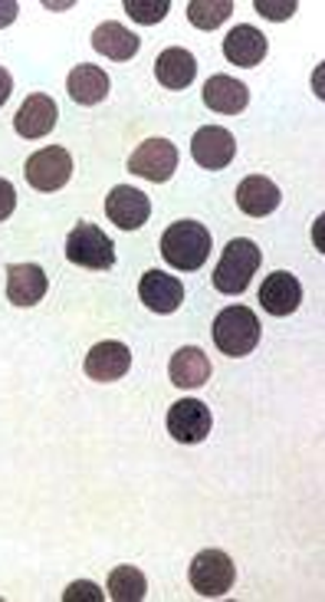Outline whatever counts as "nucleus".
Returning a JSON list of instances; mask_svg holds the SVG:
<instances>
[{"mask_svg":"<svg viewBox=\"0 0 325 602\" xmlns=\"http://www.w3.org/2000/svg\"><path fill=\"white\" fill-rule=\"evenodd\" d=\"M211 231L201 221H177L162 234V258L174 270H201L211 258Z\"/></svg>","mask_w":325,"mask_h":602,"instance_id":"f257e3e1","label":"nucleus"},{"mask_svg":"<svg viewBox=\"0 0 325 602\" xmlns=\"http://www.w3.org/2000/svg\"><path fill=\"white\" fill-rule=\"evenodd\" d=\"M260 260H263V254H260V248L250 238L231 241L224 248V254H221V263L214 267V287L221 293H227V297H241L250 287V280L256 277Z\"/></svg>","mask_w":325,"mask_h":602,"instance_id":"f03ea898","label":"nucleus"},{"mask_svg":"<svg viewBox=\"0 0 325 602\" xmlns=\"http://www.w3.org/2000/svg\"><path fill=\"white\" fill-rule=\"evenodd\" d=\"M214 343L224 355L231 359H241V355H250L256 343H260V320L250 307H227L217 313L214 320Z\"/></svg>","mask_w":325,"mask_h":602,"instance_id":"7ed1b4c3","label":"nucleus"},{"mask_svg":"<svg viewBox=\"0 0 325 602\" xmlns=\"http://www.w3.org/2000/svg\"><path fill=\"white\" fill-rule=\"evenodd\" d=\"M187 580L194 586L197 596L204 600H221L234 590L237 583V566L234 560L224 553V550H201L194 560H191V570H187Z\"/></svg>","mask_w":325,"mask_h":602,"instance_id":"20e7f679","label":"nucleus"},{"mask_svg":"<svg viewBox=\"0 0 325 602\" xmlns=\"http://www.w3.org/2000/svg\"><path fill=\"white\" fill-rule=\"evenodd\" d=\"M67 260L85 270H109L115 263V244L112 238H105L102 228L82 221L67 238Z\"/></svg>","mask_w":325,"mask_h":602,"instance_id":"39448f33","label":"nucleus"},{"mask_svg":"<svg viewBox=\"0 0 325 602\" xmlns=\"http://www.w3.org/2000/svg\"><path fill=\"white\" fill-rule=\"evenodd\" d=\"M23 174H27V181H30L37 191H43V194L60 191V188H67L70 178H73V155H70L67 149H60V146H47V149H40V152H33V155L27 159Z\"/></svg>","mask_w":325,"mask_h":602,"instance_id":"423d86ee","label":"nucleus"},{"mask_svg":"<svg viewBox=\"0 0 325 602\" xmlns=\"http://www.w3.org/2000/svg\"><path fill=\"white\" fill-rule=\"evenodd\" d=\"M211 409L201 399H181L167 409V434L181 444H201L211 434Z\"/></svg>","mask_w":325,"mask_h":602,"instance_id":"0eeeda50","label":"nucleus"},{"mask_svg":"<svg viewBox=\"0 0 325 602\" xmlns=\"http://www.w3.org/2000/svg\"><path fill=\"white\" fill-rule=\"evenodd\" d=\"M191 155H194V162H197L201 169L221 172V169H227V165L234 162L237 142H234V136H231L224 126H204V129H197L194 139H191Z\"/></svg>","mask_w":325,"mask_h":602,"instance_id":"6e6552de","label":"nucleus"},{"mask_svg":"<svg viewBox=\"0 0 325 602\" xmlns=\"http://www.w3.org/2000/svg\"><path fill=\"white\" fill-rule=\"evenodd\" d=\"M105 214L115 228L122 231H139L152 218V201L145 191L132 184H115L105 198Z\"/></svg>","mask_w":325,"mask_h":602,"instance_id":"1a4fd4ad","label":"nucleus"},{"mask_svg":"<svg viewBox=\"0 0 325 602\" xmlns=\"http://www.w3.org/2000/svg\"><path fill=\"white\" fill-rule=\"evenodd\" d=\"M129 172L145 178V181H155V184L167 181L171 174L177 172V149H174V142H167V139H145L132 152Z\"/></svg>","mask_w":325,"mask_h":602,"instance_id":"9d476101","label":"nucleus"},{"mask_svg":"<svg viewBox=\"0 0 325 602\" xmlns=\"http://www.w3.org/2000/svg\"><path fill=\"white\" fill-rule=\"evenodd\" d=\"M57 119H60V109L53 102V96L47 92H33L23 99V106L17 109L13 116V129L20 139H43L57 129Z\"/></svg>","mask_w":325,"mask_h":602,"instance_id":"9b49d317","label":"nucleus"},{"mask_svg":"<svg viewBox=\"0 0 325 602\" xmlns=\"http://www.w3.org/2000/svg\"><path fill=\"white\" fill-rule=\"evenodd\" d=\"M82 369L92 382H119L132 369V352L125 343L105 340V343H95L89 349Z\"/></svg>","mask_w":325,"mask_h":602,"instance_id":"f8f14e48","label":"nucleus"},{"mask_svg":"<svg viewBox=\"0 0 325 602\" xmlns=\"http://www.w3.org/2000/svg\"><path fill=\"white\" fill-rule=\"evenodd\" d=\"M260 303L270 317H290L303 303V287L290 270H276L260 287Z\"/></svg>","mask_w":325,"mask_h":602,"instance_id":"ddd939ff","label":"nucleus"},{"mask_svg":"<svg viewBox=\"0 0 325 602\" xmlns=\"http://www.w3.org/2000/svg\"><path fill=\"white\" fill-rule=\"evenodd\" d=\"M47 273L37 263H10L7 267V300L13 307H37L47 297Z\"/></svg>","mask_w":325,"mask_h":602,"instance_id":"4468645a","label":"nucleus"},{"mask_svg":"<svg viewBox=\"0 0 325 602\" xmlns=\"http://www.w3.org/2000/svg\"><path fill=\"white\" fill-rule=\"evenodd\" d=\"M139 297H142V303L152 313L167 317V313H174L184 303V283L177 277L164 273V270H149L142 277V283H139Z\"/></svg>","mask_w":325,"mask_h":602,"instance_id":"2eb2a0df","label":"nucleus"},{"mask_svg":"<svg viewBox=\"0 0 325 602\" xmlns=\"http://www.w3.org/2000/svg\"><path fill=\"white\" fill-rule=\"evenodd\" d=\"M266 50H270L266 37H263L256 27H250V23L234 27V30L224 37V57H227V63L244 67V70L260 67V63H263V57H266Z\"/></svg>","mask_w":325,"mask_h":602,"instance_id":"dca6fc26","label":"nucleus"},{"mask_svg":"<svg viewBox=\"0 0 325 602\" xmlns=\"http://www.w3.org/2000/svg\"><path fill=\"white\" fill-rule=\"evenodd\" d=\"M92 47H95L105 60L129 63V60L139 53L142 40H139V37H135L125 23H119V20H105V23H99V27H95V33H92Z\"/></svg>","mask_w":325,"mask_h":602,"instance_id":"f3484780","label":"nucleus"},{"mask_svg":"<svg viewBox=\"0 0 325 602\" xmlns=\"http://www.w3.org/2000/svg\"><path fill=\"white\" fill-rule=\"evenodd\" d=\"M280 201H283V194H280V188L270 181V178H263V174H250L244 178L241 184H237V208L250 214V218H266V214H273L276 208H280Z\"/></svg>","mask_w":325,"mask_h":602,"instance_id":"a211bd4d","label":"nucleus"},{"mask_svg":"<svg viewBox=\"0 0 325 602\" xmlns=\"http://www.w3.org/2000/svg\"><path fill=\"white\" fill-rule=\"evenodd\" d=\"M171 385L177 389H201L204 382H211V359L204 355V349L197 345H184L171 355Z\"/></svg>","mask_w":325,"mask_h":602,"instance_id":"6ab92c4d","label":"nucleus"},{"mask_svg":"<svg viewBox=\"0 0 325 602\" xmlns=\"http://www.w3.org/2000/svg\"><path fill=\"white\" fill-rule=\"evenodd\" d=\"M204 106L221 112V116H237L250 106V89L244 83H237L234 77L217 73V77H211L204 83Z\"/></svg>","mask_w":325,"mask_h":602,"instance_id":"aec40b11","label":"nucleus"},{"mask_svg":"<svg viewBox=\"0 0 325 602\" xmlns=\"http://www.w3.org/2000/svg\"><path fill=\"white\" fill-rule=\"evenodd\" d=\"M155 77L167 89H187L197 77V60L184 47H167L155 60Z\"/></svg>","mask_w":325,"mask_h":602,"instance_id":"412c9836","label":"nucleus"},{"mask_svg":"<svg viewBox=\"0 0 325 602\" xmlns=\"http://www.w3.org/2000/svg\"><path fill=\"white\" fill-rule=\"evenodd\" d=\"M109 77L102 67H92V63H80L70 77H67V92L73 102L80 106H99L105 96H109Z\"/></svg>","mask_w":325,"mask_h":602,"instance_id":"4be33fe9","label":"nucleus"},{"mask_svg":"<svg viewBox=\"0 0 325 602\" xmlns=\"http://www.w3.org/2000/svg\"><path fill=\"white\" fill-rule=\"evenodd\" d=\"M109 596L115 602H142L149 596V580L139 566H115L109 573Z\"/></svg>","mask_w":325,"mask_h":602,"instance_id":"5701e85b","label":"nucleus"},{"mask_svg":"<svg viewBox=\"0 0 325 602\" xmlns=\"http://www.w3.org/2000/svg\"><path fill=\"white\" fill-rule=\"evenodd\" d=\"M234 13V0H191L187 20L197 30H217Z\"/></svg>","mask_w":325,"mask_h":602,"instance_id":"b1692460","label":"nucleus"},{"mask_svg":"<svg viewBox=\"0 0 325 602\" xmlns=\"http://www.w3.org/2000/svg\"><path fill=\"white\" fill-rule=\"evenodd\" d=\"M167 10H171L167 0H125V13H129L135 23H145V27L162 23L164 17H167Z\"/></svg>","mask_w":325,"mask_h":602,"instance_id":"393cba45","label":"nucleus"},{"mask_svg":"<svg viewBox=\"0 0 325 602\" xmlns=\"http://www.w3.org/2000/svg\"><path fill=\"white\" fill-rule=\"evenodd\" d=\"M63 602H105L102 590L89 580H80V583H70L67 593H63Z\"/></svg>","mask_w":325,"mask_h":602,"instance_id":"a878e982","label":"nucleus"},{"mask_svg":"<svg viewBox=\"0 0 325 602\" xmlns=\"http://www.w3.org/2000/svg\"><path fill=\"white\" fill-rule=\"evenodd\" d=\"M260 17L266 20H290L296 13V0H283V3H273V0H256L253 3Z\"/></svg>","mask_w":325,"mask_h":602,"instance_id":"bb28decb","label":"nucleus"},{"mask_svg":"<svg viewBox=\"0 0 325 602\" xmlns=\"http://www.w3.org/2000/svg\"><path fill=\"white\" fill-rule=\"evenodd\" d=\"M17 208V191L7 178H0V221H7Z\"/></svg>","mask_w":325,"mask_h":602,"instance_id":"cd10ccee","label":"nucleus"},{"mask_svg":"<svg viewBox=\"0 0 325 602\" xmlns=\"http://www.w3.org/2000/svg\"><path fill=\"white\" fill-rule=\"evenodd\" d=\"M17 13H20V3L3 0V3H0V27H10V23L17 20Z\"/></svg>","mask_w":325,"mask_h":602,"instance_id":"c85d7f7f","label":"nucleus"},{"mask_svg":"<svg viewBox=\"0 0 325 602\" xmlns=\"http://www.w3.org/2000/svg\"><path fill=\"white\" fill-rule=\"evenodd\" d=\"M10 92H13V77H10V73H7V70L0 67V106H3L7 99H10Z\"/></svg>","mask_w":325,"mask_h":602,"instance_id":"c756f323","label":"nucleus"}]
</instances>
